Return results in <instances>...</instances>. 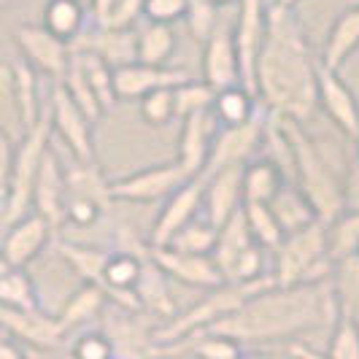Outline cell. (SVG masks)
<instances>
[{
	"label": "cell",
	"mask_w": 359,
	"mask_h": 359,
	"mask_svg": "<svg viewBox=\"0 0 359 359\" xmlns=\"http://www.w3.org/2000/svg\"><path fill=\"white\" fill-rule=\"evenodd\" d=\"M316 54L294 6L268 3L265 41L257 57V100L268 111L306 125L316 111Z\"/></svg>",
	"instance_id": "6da1fadb"
},
{
	"label": "cell",
	"mask_w": 359,
	"mask_h": 359,
	"mask_svg": "<svg viewBox=\"0 0 359 359\" xmlns=\"http://www.w3.org/2000/svg\"><path fill=\"white\" fill-rule=\"evenodd\" d=\"M338 319V297L332 278L270 287L257 292L243 306L214 322L203 332H214L235 343H270L300 335L316 327H327Z\"/></svg>",
	"instance_id": "7a4b0ae2"
},
{
	"label": "cell",
	"mask_w": 359,
	"mask_h": 359,
	"mask_svg": "<svg viewBox=\"0 0 359 359\" xmlns=\"http://www.w3.org/2000/svg\"><path fill=\"white\" fill-rule=\"evenodd\" d=\"M284 133L292 146V162L294 173L292 184L311 200L316 216L324 224H330L335 216L343 214V181L338 176V162L332 160L330 146L313 138L306 125L284 119Z\"/></svg>",
	"instance_id": "3957f363"
},
{
	"label": "cell",
	"mask_w": 359,
	"mask_h": 359,
	"mask_svg": "<svg viewBox=\"0 0 359 359\" xmlns=\"http://www.w3.org/2000/svg\"><path fill=\"white\" fill-rule=\"evenodd\" d=\"M270 287H276L273 273L257 278V281H249V284H222V287L211 289L198 306H192L184 313H176L173 319H168L162 327H157L151 332V343L157 348H165V346H176V343L187 341L203 330H208L214 322L224 319L227 313L238 311L257 292H265Z\"/></svg>",
	"instance_id": "277c9868"
},
{
	"label": "cell",
	"mask_w": 359,
	"mask_h": 359,
	"mask_svg": "<svg viewBox=\"0 0 359 359\" xmlns=\"http://www.w3.org/2000/svg\"><path fill=\"white\" fill-rule=\"evenodd\" d=\"M270 273L276 278V287H297L332 278L335 262L327 254V224L322 219L297 233L284 235Z\"/></svg>",
	"instance_id": "5b68a950"
},
{
	"label": "cell",
	"mask_w": 359,
	"mask_h": 359,
	"mask_svg": "<svg viewBox=\"0 0 359 359\" xmlns=\"http://www.w3.org/2000/svg\"><path fill=\"white\" fill-rule=\"evenodd\" d=\"M52 141V122L49 114L38 119V125L25 130V138L14 151V168H11V181H8V195L3 203V222L14 224L17 219L27 216L33 211V187L43 154L49 151Z\"/></svg>",
	"instance_id": "8992f818"
},
{
	"label": "cell",
	"mask_w": 359,
	"mask_h": 359,
	"mask_svg": "<svg viewBox=\"0 0 359 359\" xmlns=\"http://www.w3.org/2000/svg\"><path fill=\"white\" fill-rule=\"evenodd\" d=\"M189 176L181 170L176 160L162 162V165H151L138 173H130L125 179L111 181V198L122 200V203H157V200L170 198L179 187H184Z\"/></svg>",
	"instance_id": "52a82bcc"
},
{
	"label": "cell",
	"mask_w": 359,
	"mask_h": 359,
	"mask_svg": "<svg viewBox=\"0 0 359 359\" xmlns=\"http://www.w3.org/2000/svg\"><path fill=\"white\" fill-rule=\"evenodd\" d=\"M262 135H265V108H259L257 116L249 119L246 125L219 130L214 144H211V154H208V162H205L203 179L216 173V170H222V168L252 162L254 154L262 151Z\"/></svg>",
	"instance_id": "ba28073f"
},
{
	"label": "cell",
	"mask_w": 359,
	"mask_h": 359,
	"mask_svg": "<svg viewBox=\"0 0 359 359\" xmlns=\"http://www.w3.org/2000/svg\"><path fill=\"white\" fill-rule=\"evenodd\" d=\"M265 11H268L265 0H241L233 33L238 71H241V87L252 92L254 97H257L254 71H257V57L262 49V41H265Z\"/></svg>",
	"instance_id": "9c48e42d"
},
{
	"label": "cell",
	"mask_w": 359,
	"mask_h": 359,
	"mask_svg": "<svg viewBox=\"0 0 359 359\" xmlns=\"http://www.w3.org/2000/svg\"><path fill=\"white\" fill-rule=\"evenodd\" d=\"M49 122H52V133L65 141L79 165H95V138H92L95 122H90V116L73 103L60 84H54L52 90Z\"/></svg>",
	"instance_id": "30bf717a"
},
{
	"label": "cell",
	"mask_w": 359,
	"mask_h": 359,
	"mask_svg": "<svg viewBox=\"0 0 359 359\" xmlns=\"http://www.w3.org/2000/svg\"><path fill=\"white\" fill-rule=\"evenodd\" d=\"M14 41H17L22 60L30 62L36 71L46 73L57 84L65 79V73L71 68L73 49L54 38L43 25H19L14 30Z\"/></svg>",
	"instance_id": "8fae6325"
},
{
	"label": "cell",
	"mask_w": 359,
	"mask_h": 359,
	"mask_svg": "<svg viewBox=\"0 0 359 359\" xmlns=\"http://www.w3.org/2000/svg\"><path fill=\"white\" fill-rule=\"evenodd\" d=\"M316 106L335 122L346 138H357L359 133V97L343 81L341 73L316 65Z\"/></svg>",
	"instance_id": "7c38bea8"
},
{
	"label": "cell",
	"mask_w": 359,
	"mask_h": 359,
	"mask_svg": "<svg viewBox=\"0 0 359 359\" xmlns=\"http://www.w3.org/2000/svg\"><path fill=\"white\" fill-rule=\"evenodd\" d=\"M203 184H205L203 176L189 179L170 198H165V205L157 214V222H154L151 235H149V249L170 246V241L176 238L181 227H187L198 216V211L203 208Z\"/></svg>",
	"instance_id": "4fadbf2b"
},
{
	"label": "cell",
	"mask_w": 359,
	"mask_h": 359,
	"mask_svg": "<svg viewBox=\"0 0 359 359\" xmlns=\"http://www.w3.org/2000/svg\"><path fill=\"white\" fill-rule=\"evenodd\" d=\"M149 259L168 278H176L187 287L208 289L211 292V289L224 284V276H222V270L216 268L211 254H184L170 249V246H162V249H149Z\"/></svg>",
	"instance_id": "5bb4252c"
},
{
	"label": "cell",
	"mask_w": 359,
	"mask_h": 359,
	"mask_svg": "<svg viewBox=\"0 0 359 359\" xmlns=\"http://www.w3.org/2000/svg\"><path fill=\"white\" fill-rule=\"evenodd\" d=\"M189 81V73L173 65H144L133 62L114 71V90L119 100H141L154 90H173Z\"/></svg>",
	"instance_id": "9a60e30c"
},
{
	"label": "cell",
	"mask_w": 359,
	"mask_h": 359,
	"mask_svg": "<svg viewBox=\"0 0 359 359\" xmlns=\"http://www.w3.org/2000/svg\"><path fill=\"white\" fill-rule=\"evenodd\" d=\"M52 233V224L41 214L30 211L27 216L17 219L14 224H8V233L3 238V246H0V257L11 268H27L38 254L49 246Z\"/></svg>",
	"instance_id": "2e32d148"
},
{
	"label": "cell",
	"mask_w": 359,
	"mask_h": 359,
	"mask_svg": "<svg viewBox=\"0 0 359 359\" xmlns=\"http://www.w3.org/2000/svg\"><path fill=\"white\" fill-rule=\"evenodd\" d=\"M216 116L211 111H203L195 116L181 119V133H179V154L176 162L181 165V170L189 179H198L205 170V162L211 154V144L216 138Z\"/></svg>",
	"instance_id": "e0dca14e"
},
{
	"label": "cell",
	"mask_w": 359,
	"mask_h": 359,
	"mask_svg": "<svg viewBox=\"0 0 359 359\" xmlns=\"http://www.w3.org/2000/svg\"><path fill=\"white\" fill-rule=\"evenodd\" d=\"M138 30V27H135ZM135 30H114V27H97L84 30L81 38L73 43V52H90L100 57L108 68H122L138 62V33Z\"/></svg>",
	"instance_id": "ac0fdd59"
},
{
	"label": "cell",
	"mask_w": 359,
	"mask_h": 359,
	"mask_svg": "<svg viewBox=\"0 0 359 359\" xmlns=\"http://www.w3.org/2000/svg\"><path fill=\"white\" fill-rule=\"evenodd\" d=\"M0 327L11 332L17 341H25L36 348H54L65 338V330L60 327L57 316L36 311H22V308H8L0 303Z\"/></svg>",
	"instance_id": "d6986e66"
},
{
	"label": "cell",
	"mask_w": 359,
	"mask_h": 359,
	"mask_svg": "<svg viewBox=\"0 0 359 359\" xmlns=\"http://www.w3.org/2000/svg\"><path fill=\"white\" fill-rule=\"evenodd\" d=\"M241 173H243V165H233V168H222L203 179L205 181L203 184V211H205V219L216 227H222L243 205Z\"/></svg>",
	"instance_id": "ffe728a7"
},
{
	"label": "cell",
	"mask_w": 359,
	"mask_h": 359,
	"mask_svg": "<svg viewBox=\"0 0 359 359\" xmlns=\"http://www.w3.org/2000/svg\"><path fill=\"white\" fill-rule=\"evenodd\" d=\"M33 211L43 216L54 230L65 222V170L54 149L43 154L38 168L36 187H33Z\"/></svg>",
	"instance_id": "44dd1931"
},
{
	"label": "cell",
	"mask_w": 359,
	"mask_h": 359,
	"mask_svg": "<svg viewBox=\"0 0 359 359\" xmlns=\"http://www.w3.org/2000/svg\"><path fill=\"white\" fill-rule=\"evenodd\" d=\"M203 81L214 92L241 84L233 36L224 27H216L203 43Z\"/></svg>",
	"instance_id": "7402d4cb"
},
{
	"label": "cell",
	"mask_w": 359,
	"mask_h": 359,
	"mask_svg": "<svg viewBox=\"0 0 359 359\" xmlns=\"http://www.w3.org/2000/svg\"><path fill=\"white\" fill-rule=\"evenodd\" d=\"M359 49V3L343 8L335 17L330 33L324 38L322 54H319V65L327 71L341 73V68L348 62V57Z\"/></svg>",
	"instance_id": "603a6c76"
},
{
	"label": "cell",
	"mask_w": 359,
	"mask_h": 359,
	"mask_svg": "<svg viewBox=\"0 0 359 359\" xmlns=\"http://www.w3.org/2000/svg\"><path fill=\"white\" fill-rule=\"evenodd\" d=\"M268 205L284 235L297 233V230H303V227L313 224V222L319 219L316 211H313V205H311V200H308L294 184H284Z\"/></svg>",
	"instance_id": "cb8c5ba5"
},
{
	"label": "cell",
	"mask_w": 359,
	"mask_h": 359,
	"mask_svg": "<svg viewBox=\"0 0 359 359\" xmlns=\"http://www.w3.org/2000/svg\"><path fill=\"white\" fill-rule=\"evenodd\" d=\"M249 246H254V238L249 233V224H246V216H243V205L241 211H235L222 227H219V238H216V249H214V262L216 268L222 270L224 276V284H227V273L235 265V259L246 252Z\"/></svg>",
	"instance_id": "d4e9b609"
},
{
	"label": "cell",
	"mask_w": 359,
	"mask_h": 359,
	"mask_svg": "<svg viewBox=\"0 0 359 359\" xmlns=\"http://www.w3.org/2000/svg\"><path fill=\"white\" fill-rule=\"evenodd\" d=\"M284 184H287L284 173L268 157H254L252 162L243 165V173H241L243 203H270Z\"/></svg>",
	"instance_id": "484cf974"
},
{
	"label": "cell",
	"mask_w": 359,
	"mask_h": 359,
	"mask_svg": "<svg viewBox=\"0 0 359 359\" xmlns=\"http://www.w3.org/2000/svg\"><path fill=\"white\" fill-rule=\"evenodd\" d=\"M43 27L54 38L73 46L87 30V11L81 0H49L43 8Z\"/></svg>",
	"instance_id": "4316f807"
},
{
	"label": "cell",
	"mask_w": 359,
	"mask_h": 359,
	"mask_svg": "<svg viewBox=\"0 0 359 359\" xmlns=\"http://www.w3.org/2000/svg\"><path fill=\"white\" fill-rule=\"evenodd\" d=\"M11 84H14V103H17V111H19V122H22L25 130H30L43 116L41 97H38L36 68L30 62H25V60H17L11 65Z\"/></svg>",
	"instance_id": "83f0119b"
},
{
	"label": "cell",
	"mask_w": 359,
	"mask_h": 359,
	"mask_svg": "<svg viewBox=\"0 0 359 359\" xmlns=\"http://www.w3.org/2000/svg\"><path fill=\"white\" fill-rule=\"evenodd\" d=\"M108 303L106 292L97 287V284H81V287L73 292L71 297L65 300L62 311L57 313V322L65 330V335L71 332L73 327H81V324L92 322L103 306Z\"/></svg>",
	"instance_id": "f1b7e54d"
},
{
	"label": "cell",
	"mask_w": 359,
	"mask_h": 359,
	"mask_svg": "<svg viewBox=\"0 0 359 359\" xmlns=\"http://www.w3.org/2000/svg\"><path fill=\"white\" fill-rule=\"evenodd\" d=\"M257 111H259V100L249 90H243L241 84L219 90L214 95V106H211V114L216 116V122L224 127L246 125L249 119L257 116Z\"/></svg>",
	"instance_id": "f546056e"
},
{
	"label": "cell",
	"mask_w": 359,
	"mask_h": 359,
	"mask_svg": "<svg viewBox=\"0 0 359 359\" xmlns=\"http://www.w3.org/2000/svg\"><path fill=\"white\" fill-rule=\"evenodd\" d=\"M165 278H168V276L146 257L141 278H138V287H135V294H138V303H141L144 311H154L157 316L173 319V316H176V303H173V297H170V292H168Z\"/></svg>",
	"instance_id": "4dcf8cb0"
},
{
	"label": "cell",
	"mask_w": 359,
	"mask_h": 359,
	"mask_svg": "<svg viewBox=\"0 0 359 359\" xmlns=\"http://www.w3.org/2000/svg\"><path fill=\"white\" fill-rule=\"evenodd\" d=\"M138 62L144 65H168L176 54V33L170 25L144 22L138 25Z\"/></svg>",
	"instance_id": "1f68e13d"
},
{
	"label": "cell",
	"mask_w": 359,
	"mask_h": 359,
	"mask_svg": "<svg viewBox=\"0 0 359 359\" xmlns=\"http://www.w3.org/2000/svg\"><path fill=\"white\" fill-rule=\"evenodd\" d=\"M108 184H111V181L103 179L95 165H79V162H76V168L65 173V200L68 198L92 200V203H97L103 211H108L111 203H114Z\"/></svg>",
	"instance_id": "d6a6232c"
},
{
	"label": "cell",
	"mask_w": 359,
	"mask_h": 359,
	"mask_svg": "<svg viewBox=\"0 0 359 359\" xmlns=\"http://www.w3.org/2000/svg\"><path fill=\"white\" fill-rule=\"evenodd\" d=\"M57 254L79 273V278H84V284H97L100 287L108 252L92 249V246H81V243H71V241H60L57 243Z\"/></svg>",
	"instance_id": "836d02e7"
},
{
	"label": "cell",
	"mask_w": 359,
	"mask_h": 359,
	"mask_svg": "<svg viewBox=\"0 0 359 359\" xmlns=\"http://www.w3.org/2000/svg\"><path fill=\"white\" fill-rule=\"evenodd\" d=\"M76 60L81 62V71L90 81L92 92H95V100L100 103L103 114L106 111H114V106L119 103L116 97V90H114V68H108L100 57H95L90 52H73Z\"/></svg>",
	"instance_id": "e575fe53"
},
{
	"label": "cell",
	"mask_w": 359,
	"mask_h": 359,
	"mask_svg": "<svg viewBox=\"0 0 359 359\" xmlns=\"http://www.w3.org/2000/svg\"><path fill=\"white\" fill-rule=\"evenodd\" d=\"M332 284H335V297H338V311L351 316L359 327V259L357 257H346L335 265L332 273Z\"/></svg>",
	"instance_id": "d590c367"
},
{
	"label": "cell",
	"mask_w": 359,
	"mask_h": 359,
	"mask_svg": "<svg viewBox=\"0 0 359 359\" xmlns=\"http://www.w3.org/2000/svg\"><path fill=\"white\" fill-rule=\"evenodd\" d=\"M359 243V214L343 211L327 224V254L338 265L346 257H354Z\"/></svg>",
	"instance_id": "8d00e7d4"
},
{
	"label": "cell",
	"mask_w": 359,
	"mask_h": 359,
	"mask_svg": "<svg viewBox=\"0 0 359 359\" xmlns=\"http://www.w3.org/2000/svg\"><path fill=\"white\" fill-rule=\"evenodd\" d=\"M243 216H246V224H249V233H252L254 243L276 252L284 241V233L276 222V216L270 211L268 203H243Z\"/></svg>",
	"instance_id": "74e56055"
},
{
	"label": "cell",
	"mask_w": 359,
	"mask_h": 359,
	"mask_svg": "<svg viewBox=\"0 0 359 359\" xmlns=\"http://www.w3.org/2000/svg\"><path fill=\"white\" fill-rule=\"evenodd\" d=\"M219 227L211 224L205 216H195L187 227H181L176 238L170 241V249L184 254H214Z\"/></svg>",
	"instance_id": "f35d334b"
},
{
	"label": "cell",
	"mask_w": 359,
	"mask_h": 359,
	"mask_svg": "<svg viewBox=\"0 0 359 359\" xmlns=\"http://www.w3.org/2000/svg\"><path fill=\"white\" fill-rule=\"evenodd\" d=\"M0 303L8 308H22V311L38 308V292L25 268H8L0 276Z\"/></svg>",
	"instance_id": "ab89813d"
},
{
	"label": "cell",
	"mask_w": 359,
	"mask_h": 359,
	"mask_svg": "<svg viewBox=\"0 0 359 359\" xmlns=\"http://www.w3.org/2000/svg\"><path fill=\"white\" fill-rule=\"evenodd\" d=\"M60 87L68 92V97H71L73 103L90 116V122H97V119L103 116V108H100V103L95 100V92H92L84 71H81V62L76 60V54H73L71 68H68V73H65V79L60 81Z\"/></svg>",
	"instance_id": "60d3db41"
},
{
	"label": "cell",
	"mask_w": 359,
	"mask_h": 359,
	"mask_svg": "<svg viewBox=\"0 0 359 359\" xmlns=\"http://www.w3.org/2000/svg\"><path fill=\"white\" fill-rule=\"evenodd\" d=\"M214 95L216 92L205 84V81H184L179 87H173V108H176V116L187 119V116H195L203 111H211L214 106Z\"/></svg>",
	"instance_id": "b9f144b4"
},
{
	"label": "cell",
	"mask_w": 359,
	"mask_h": 359,
	"mask_svg": "<svg viewBox=\"0 0 359 359\" xmlns=\"http://www.w3.org/2000/svg\"><path fill=\"white\" fill-rule=\"evenodd\" d=\"M327 359H359V327L351 316L338 311V319L332 322V335L327 346Z\"/></svg>",
	"instance_id": "7bdbcfd3"
},
{
	"label": "cell",
	"mask_w": 359,
	"mask_h": 359,
	"mask_svg": "<svg viewBox=\"0 0 359 359\" xmlns=\"http://www.w3.org/2000/svg\"><path fill=\"white\" fill-rule=\"evenodd\" d=\"M141 119L149 127H162L168 125L173 116H176V108H173V90H154L144 95L141 100Z\"/></svg>",
	"instance_id": "ee69618b"
},
{
	"label": "cell",
	"mask_w": 359,
	"mask_h": 359,
	"mask_svg": "<svg viewBox=\"0 0 359 359\" xmlns=\"http://www.w3.org/2000/svg\"><path fill=\"white\" fill-rule=\"evenodd\" d=\"M68 359H116V351L106 332H84L76 338Z\"/></svg>",
	"instance_id": "f6af8a7d"
},
{
	"label": "cell",
	"mask_w": 359,
	"mask_h": 359,
	"mask_svg": "<svg viewBox=\"0 0 359 359\" xmlns=\"http://www.w3.org/2000/svg\"><path fill=\"white\" fill-rule=\"evenodd\" d=\"M187 17V0H144V22L173 25Z\"/></svg>",
	"instance_id": "bcb514c9"
},
{
	"label": "cell",
	"mask_w": 359,
	"mask_h": 359,
	"mask_svg": "<svg viewBox=\"0 0 359 359\" xmlns=\"http://www.w3.org/2000/svg\"><path fill=\"white\" fill-rule=\"evenodd\" d=\"M144 19V0H119L116 8L111 11V17L103 27L114 30H135Z\"/></svg>",
	"instance_id": "7dc6e473"
},
{
	"label": "cell",
	"mask_w": 359,
	"mask_h": 359,
	"mask_svg": "<svg viewBox=\"0 0 359 359\" xmlns=\"http://www.w3.org/2000/svg\"><path fill=\"white\" fill-rule=\"evenodd\" d=\"M100 216H103V208L97 203H92V200H81V198L65 200V219L73 222L76 227H90Z\"/></svg>",
	"instance_id": "c3c4849f"
},
{
	"label": "cell",
	"mask_w": 359,
	"mask_h": 359,
	"mask_svg": "<svg viewBox=\"0 0 359 359\" xmlns=\"http://www.w3.org/2000/svg\"><path fill=\"white\" fill-rule=\"evenodd\" d=\"M14 151L17 146L11 141V135L0 127V208L8 195V181H11V168H14Z\"/></svg>",
	"instance_id": "681fc988"
},
{
	"label": "cell",
	"mask_w": 359,
	"mask_h": 359,
	"mask_svg": "<svg viewBox=\"0 0 359 359\" xmlns=\"http://www.w3.org/2000/svg\"><path fill=\"white\" fill-rule=\"evenodd\" d=\"M343 211L359 214V162L354 160L343 179Z\"/></svg>",
	"instance_id": "f907efd6"
},
{
	"label": "cell",
	"mask_w": 359,
	"mask_h": 359,
	"mask_svg": "<svg viewBox=\"0 0 359 359\" xmlns=\"http://www.w3.org/2000/svg\"><path fill=\"white\" fill-rule=\"evenodd\" d=\"M116 3L119 0H90V11H92V19H95V25L97 27H103L111 17V11L116 8Z\"/></svg>",
	"instance_id": "816d5d0a"
},
{
	"label": "cell",
	"mask_w": 359,
	"mask_h": 359,
	"mask_svg": "<svg viewBox=\"0 0 359 359\" xmlns=\"http://www.w3.org/2000/svg\"><path fill=\"white\" fill-rule=\"evenodd\" d=\"M289 354H292V359H327L324 354H319L311 346H306V343H292L289 346Z\"/></svg>",
	"instance_id": "f5cc1de1"
},
{
	"label": "cell",
	"mask_w": 359,
	"mask_h": 359,
	"mask_svg": "<svg viewBox=\"0 0 359 359\" xmlns=\"http://www.w3.org/2000/svg\"><path fill=\"white\" fill-rule=\"evenodd\" d=\"M0 359H27V354H25L14 341L0 338Z\"/></svg>",
	"instance_id": "db71d44e"
},
{
	"label": "cell",
	"mask_w": 359,
	"mask_h": 359,
	"mask_svg": "<svg viewBox=\"0 0 359 359\" xmlns=\"http://www.w3.org/2000/svg\"><path fill=\"white\" fill-rule=\"evenodd\" d=\"M238 359H278V357H273V354H241Z\"/></svg>",
	"instance_id": "11a10c76"
},
{
	"label": "cell",
	"mask_w": 359,
	"mask_h": 359,
	"mask_svg": "<svg viewBox=\"0 0 359 359\" xmlns=\"http://www.w3.org/2000/svg\"><path fill=\"white\" fill-rule=\"evenodd\" d=\"M211 3L219 8V6H230V3H241V0H211Z\"/></svg>",
	"instance_id": "9f6ffc18"
},
{
	"label": "cell",
	"mask_w": 359,
	"mask_h": 359,
	"mask_svg": "<svg viewBox=\"0 0 359 359\" xmlns=\"http://www.w3.org/2000/svg\"><path fill=\"white\" fill-rule=\"evenodd\" d=\"M14 3H19V0H0V11L8 8V6H14Z\"/></svg>",
	"instance_id": "6f0895ef"
},
{
	"label": "cell",
	"mask_w": 359,
	"mask_h": 359,
	"mask_svg": "<svg viewBox=\"0 0 359 359\" xmlns=\"http://www.w3.org/2000/svg\"><path fill=\"white\" fill-rule=\"evenodd\" d=\"M354 144H357V157H354V160L359 162V133H357V138H354Z\"/></svg>",
	"instance_id": "680465c9"
},
{
	"label": "cell",
	"mask_w": 359,
	"mask_h": 359,
	"mask_svg": "<svg viewBox=\"0 0 359 359\" xmlns=\"http://www.w3.org/2000/svg\"><path fill=\"white\" fill-rule=\"evenodd\" d=\"M281 3H287V6H294V3H300V0H281Z\"/></svg>",
	"instance_id": "91938a15"
},
{
	"label": "cell",
	"mask_w": 359,
	"mask_h": 359,
	"mask_svg": "<svg viewBox=\"0 0 359 359\" xmlns=\"http://www.w3.org/2000/svg\"><path fill=\"white\" fill-rule=\"evenodd\" d=\"M354 257H357V259H359V243H357V252H354Z\"/></svg>",
	"instance_id": "94428289"
}]
</instances>
